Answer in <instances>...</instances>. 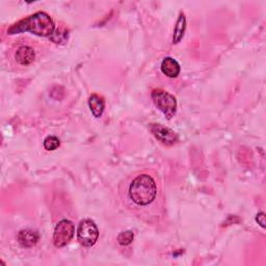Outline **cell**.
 <instances>
[{"instance_id":"cell-11","label":"cell","mask_w":266,"mask_h":266,"mask_svg":"<svg viewBox=\"0 0 266 266\" xmlns=\"http://www.w3.org/2000/svg\"><path fill=\"white\" fill-rule=\"evenodd\" d=\"M185 29H186V18L183 13H180L178 20L176 22V25H175V29H174L173 44L176 45L181 42V40L184 36V33H185Z\"/></svg>"},{"instance_id":"cell-4","label":"cell","mask_w":266,"mask_h":266,"mask_svg":"<svg viewBox=\"0 0 266 266\" xmlns=\"http://www.w3.org/2000/svg\"><path fill=\"white\" fill-rule=\"evenodd\" d=\"M99 238V230L92 219H84L79 222L77 229V240L86 248L95 245Z\"/></svg>"},{"instance_id":"cell-7","label":"cell","mask_w":266,"mask_h":266,"mask_svg":"<svg viewBox=\"0 0 266 266\" xmlns=\"http://www.w3.org/2000/svg\"><path fill=\"white\" fill-rule=\"evenodd\" d=\"M40 239V235L36 231L31 229H24L18 233L17 240L22 248H32Z\"/></svg>"},{"instance_id":"cell-13","label":"cell","mask_w":266,"mask_h":266,"mask_svg":"<svg viewBox=\"0 0 266 266\" xmlns=\"http://www.w3.org/2000/svg\"><path fill=\"white\" fill-rule=\"evenodd\" d=\"M134 239V234L132 231H124V232H121L118 236V242L121 244V245H129L130 243H132Z\"/></svg>"},{"instance_id":"cell-10","label":"cell","mask_w":266,"mask_h":266,"mask_svg":"<svg viewBox=\"0 0 266 266\" xmlns=\"http://www.w3.org/2000/svg\"><path fill=\"white\" fill-rule=\"evenodd\" d=\"M89 106L95 118H101L105 108V101L99 95L93 94L89 98Z\"/></svg>"},{"instance_id":"cell-8","label":"cell","mask_w":266,"mask_h":266,"mask_svg":"<svg viewBox=\"0 0 266 266\" xmlns=\"http://www.w3.org/2000/svg\"><path fill=\"white\" fill-rule=\"evenodd\" d=\"M35 57V52L33 48L29 46H21L15 52V59L21 66L30 65Z\"/></svg>"},{"instance_id":"cell-1","label":"cell","mask_w":266,"mask_h":266,"mask_svg":"<svg viewBox=\"0 0 266 266\" xmlns=\"http://www.w3.org/2000/svg\"><path fill=\"white\" fill-rule=\"evenodd\" d=\"M158 197V186L153 176L141 173L133 177L126 189L125 200L133 209H145L153 205Z\"/></svg>"},{"instance_id":"cell-9","label":"cell","mask_w":266,"mask_h":266,"mask_svg":"<svg viewBox=\"0 0 266 266\" xmlns=\"http://www.w3.org/2000/svg\"><path fill=\"white\" fill-rule=\"evenodd\" d=\"M161 72L170 78H177L180 74V65L173 57H166L160 66Z\"/></svg>"},{"instance_id":"cell-12","label":"cell","mask_w":266,"mask_h":266,"mask_svg":"<svg viewBox=\"0 0 266 266\" xmlns=\"http://www.w3.org/2000/svg\"><path fill=\"white\" fill-rule=\"evenodd\" d=\"M60 146V140L53 135H49L44 140V148L47 151H54Z\"/></svg>"},{"instance_id":"cell-14","label":"cell","mask_w":266,"mask_h":266,"mask_svg":"<svg viewBox=\"0 0 266 266\" xmlns=\"http://www.w3.org/2000/svg\"><path fill=\"white\" fill-rule=\"evenodd\" d=\"M67 37H68L67 31H66V30L62 31L60 29L57 28L56 30H54L53 34L50 36V40H51L52 42H54V43H60V42L66 41Z\"/></svg>"},{"instance_id":"cell-6","label":"cell","mask_w":266,"mask_h":266,"mask_svg":"<svg viewBox=\"0 0 266 266\" xmlns=\"http://www.w3.org/2000/svg\"><path fill=\"white\" fill-rule=\"evenodd\" d=\"M150 130L152 134L156 137V139L165 146L172 147L178 142L179 137L177 133L168 127H165L160 124H151Z\"/></svg>"},{"instance_id":"cell-3","label":"cell","mask_w":266,"mask_h":266,"mask_svg":"<svg viewBox=\"0 0 266 266\" xmlns=\"http://www.w3.org/2000/svg\"><path fill=\"white\" fill-rule=\"evenodd\" d=\"M155 106L163 113L167 119L171 120L177 112V100L170 93L156 89L151 94Z\"/></svg>"},{"instance_id":"cell-5","label":"cell","mask_w":266,"mask_h":266,"mask_svg":"<svg viewBox=\"0 0 266 266\" xmlns=\"http://www.w3.org/2000/svg\"><path fill=\"white\" fill-rule=\"evenodd\" d=\"M75 233L74 223L69 219H63L56 224L53 233V243L56 248H64L72 240Z\"/></svg>"},{"instance_id":"cell-2","label":"cell","mask_w":266,"mask_h":266,"mask_svg":"<svg viewBox=\"0 0 266 266\" xmlns=\"http://www.w3.org/2000/svg\"><path fill=\"white\" fill-rule=\"evenodd\" d=\"M54 30L55 24L52 18L45 12H37L12 25L8 29V33L17 34L21 32H30L39 36L50 37Z\"/></svg>"},{"instance_id":"cell-15","label":"cell","mask_w":266,"mask_h":266,"mask_svg":"<svg viewBox=\"0 0 266 266\" xmlns=\"http://www.w3.org/2000/svg\"><path fill=\"white\" fill-rule=\"evenodd\" d=\"M256 221L262 227V228H265V213L264 212H259L257 215H256Z\"/></svg>"}]
</instances>
